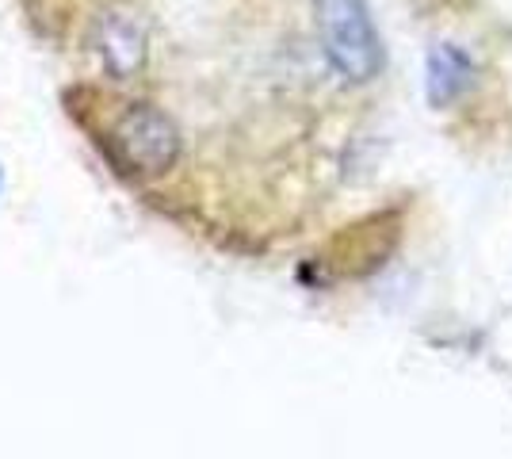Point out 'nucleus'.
<instances>
[{
    "label": "nucleus",
    "instance_id": "f257e3e1",
    "mask_svg": "<svg viewBox=\"0 0 512 459\" xmlns=\"http://www.w3.org/2000/svg\"><path fill=\"white\" fill-rule=\"evenodd\" d=\"M329 62L348 81H371L383 69V43L363 0H314Z\"/></svg>",
    "mask_w": 512,
    "mask_h": 459
},
{
    "label": "nucleus",
    "instance_id": "f03ea898",
    "mask_svg": "<svg viewBox=\"0 0 512 459\" xmlns=\"http://www.w3.org/2000/svg\"><path fill=\"white\" fill-rule=\"evenodd\" d=\"M107 150L123 173L153 176L165 173L176 161L180 138L165 111L150 108V104H130L107 131Z\"/></svg>",
    "mask_w": 512,
    "mask_h": 459
},
{
    "label": "nucleus",
    "instance_id": "7ed1b4c3",
    "mask_svg": "<svg viewBox=\"0 0 512 459\" xmlns=\"http://www.w3.org/2000/svg\"><path fill=\"white\" fill-rule=\"evenodd\" d=\"M470 77H474V66H470V58L459 46L444 43L428 54V100H432L436 108H440V104H451V100L470 85Z\"/></svg>",
    "mask_w": 512,
    "mask_h": 459
},
{
    "label": "nucleus",
    "instance_id": "20e7f679",
    "mask_svg": "<svg viewBox=\"0 0 512 459\" xmlns=\"http://www.w3.org/2000/svg\"><path fill=\"white\" fill-rule=\"evenodd\" d=\"M104 62L111 73H130L142 62V35L134 31V23L127 20H107L104 23Z\"/></svg>",
    "mask_w": 512,
    "mask_h": 459
}]
</instances>
